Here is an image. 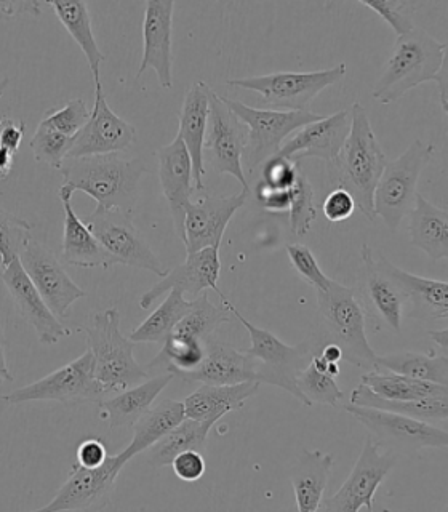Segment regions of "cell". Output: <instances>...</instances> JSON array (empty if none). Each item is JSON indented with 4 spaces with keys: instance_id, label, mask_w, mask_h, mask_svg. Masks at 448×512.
I'll use <instances>...</instances> for the list:
<instances>
[{
    "instance_id": "6da1fadb",
    "label": "cell",
    "mask_w": 448,
    "mask_h": 512,
    "mask_svg": "<svg viewBox=\"0 0 448 512\" xmlns=\"http://www.w3.org/2000/svg\"><path fill=\"white\" fill-rule=\"evenodd\" d=\"M447 48L420 28L397 37L394 53L373 87V98L381 104L396 103L418 85L436 82L447 114Z\"/></svg>"
},
{
    "instance_id": "7a4b0ae2",
    "label": "cell",
    "mask_w": 448,
    "mask_h": 512,
    "mask_svg": "<svg viewBox=\"0 0 448 512\" xmlns=\"http://www.w3.org/2000/svg\"><path fill=\"white\" fill-rule=\"evenodd\" d=\"M349 112L351 130L338 156L327 164L328 180L335 188L348 191L360 213L375 223L373 194L388 159L373 133L367 109L356 101Z\"/></svg>"
},
{
    "instance_id": "3957f363",
    "label": "cell",
    "mask_w": 448,
    "mask_h": 512,
    "mask_svg": "<svg viewBox=\"0 0 448 512\" xmlns=\"http://www.w3.org/2000/svg\"><path fill=\"white\" fill-rule=\"evenodd\" d=\"M60 170L63 184L74 192H85L96 200L98 207L132 212L146 165L141 159L101 154L64 160Z\"/></svg>"
},
{
    "instance_id": "277c9868",
    "label": "cell",
    "mask_w": 448,
    "mask_h": 512,
    "mask_svg": "<svg viewBox=\"0 0 448 512\" xmlns=\"http://www.w3.org/2000/svg\"><path fill=\"white\" fill-rule=\"evenodd\" d=\"M316 293L320 333L312 341L317 352L324 344L335 343L343 351V360L367 372L373 370L378 354L368 343L364 309L356 290L332 280L327 290Z\"/></svg>"
},
{
    "instance_id": "5b68a950",
    "label": "cell",
    "mask_w": 448,
    "mask_h": 512,
    "mask_svg": "<svg viewBox=\"0 0 448 512\" xmlns=\"http://www.w3.org/2000/svg\"><path fill=\"white\" fill-rule=\"evenodd\" d=\"M88 349L95 359V378L104 394H117L151 378L133 356V343L120 332L117 308L96 312L92 327L85 328Z\"/></svg>"
},
{
    "instance_id": "8992f818",
    "label": "cell",
    "mask_w": 448,
    "mask_h": 512,
    "mask_svg": "<svg viewBox=\"0 0 448 512\" xmlns=\"http://www.w3.org/2000/svg\"><path fill=\"white\" fill-rule=\"evenodd\" d=\"M221 301L232 316L247 328L250 335V348L245 352L256 362L258 383L272 384L282 388L288 394H292L296 400H300L301 404L306 405V400L296 386V375L311 362L312 356L317 354L314 341H304L298 346L285 344L274 333L245 319L228 298H223Z\"/></svg>"
},
{
    "instance_id": "52a82bcc",
    "label": "cell",
    "mask_w": 448,
    "mask_h": 512,
    "mask_svg": "<svg viewBox=\"0 0 448 512\" xmlns=\"http://www.w3.org/2000/svg\"><path fill=\"white\" fill-rule=\"evenodd\" d=\"M434 151V144L415 140L404 154L384 167L373 194V210L392 234L399 231L405 216L415 207L418 180L431 162Z\"/></svg>"
},
{
    "instance_id": "ba28073f",
    "label": "cell",
    "mask_w": 448,
    "mask_h": 512,
    "mask_svg": "<svg viewBox=\"0 0 448 512\" xmlns=\"http://www.w3.org/2000/svg\"><path fill=\"white\" fill-rule=\"evenodd\" d=\"M346 76V64L311 72H274L268 76L237 77L226 80L229 87L242 88L263 96L272 111H309L312 100Z\"/></svg>"
},
{
    "instance_id": "9c48e42d",
    "label": "cell",
    "mask_w": 448,
    "mask_h": 512,
    "mask_svg": "<svg viewBox=\"0 0 448 512\" xmlns=\"http://www.w3.org/2000/svg\"><path fill=\"white\" fill-rule=\"evenodd\" d=\"M224 104L239 117L248 128L247 148H245L242 165L248 172H255L256 167L276 156L288 136L298 132L304 125L312 124L322 119L316 112L311 111H272V109H258L221 96Z\"/></svg>"
},
{
    "instance_id": "30bf717a",
    "label": "cell",
    "mask_w": 448,
    "mask_h": 512,
    "mask_svg": "<svg viewBox=\"0 0 448 512\" xmlns=\"http://www.w3.org/2000/svg\"><path fill=\"white\" fill-rule=\"evenodd\" d=\"M82 220L116 264L146 269L160 279L167 276L170 269H167L159 256L152 252L148 242L136 229L132 212L122 208H103L96 205L95 210Z\"/></svg>"
},
{
    "instance_id": "8fae6325",
    "label": "cell",
    "mask_w": 448,
    "mask_h": 512,
    "mask_svg": "<svg viewBox=\"0 0 448 512\" xmlns=\"http://www.w3.org/2000/svg\"><path fill=\"white\" fill-rule=\"evenodd\" d=\"M106 394L95 378V359L90 349L79 359L58 368L36 383L15 389L8 394H0V400L18 405L36 400H55L64 405L100 404Z\"/></svg>"
},
{
    "instance_id": "7c38bea8",
    "label": "cell",
    "mask_w": 448,
    "mask_h": 512,
    "mask_svg": "<svg viewBox=\"0 0 448 512\" xmlns=\"http://www.w3.org/2000/svg\"><path fill=\"white\" fill-rule=\"evenodd\" d=\"M124 468L116 456H108L98 468H85L76 463L72 466L69 477L50 503L36 512L90 511L98 512L108 509L112 495L116 492L119 472Z\"/></svg>"
},
{
    "instance_id": "4fadbf2b",
    "label": "cell",
    "mask_w": 448,
    "mask_h": 512,
    "mask_svg": "<svg viewBox=\"0 0 448 512\" xmlns=\"http://www.w3.org/2000/svg\"><path fill=\"white\" fill-rule=\"evenodd\" d=\"M208 135L205 136V152L208 164L212 165L216 175H231L250 191L245 180L244 157L247 148L248 128L239 117L224 104L218 93H210V114H208Z\"/></svg>"
},
{
    "instance_id": "5bb4252c",
    "label": "cell",
    "mask_w": 448,
    "mask_h": 512,
    "mask_svg": "<svg viewBox=\"0 0 448 512\" xmlns=\"http://www.w3.org/2000/svg\"><path fill=\"white\" fill-rule=\"evenodd\" d=\"M344 410L364 424L376 439L399 452H418L421 448L428 447L444 450L448 447V432L437 428L436 424L359 405H344Z\"/></svg>"
},
{
    "instance_id": "9a60e30c",
    "label": "cell",
    "mask_w": 448,
    "mask_h": 512,
    "mask_svg": "<svg viewBox=\"0 0 448 512\" xmlns=\"http://www.w3.org/2000/svg\"><path fill=\"white\" fill-rule=\"evenodd\" d=\"M394 464V455L381 453L380 442L368 436L348 479L335 495L320 504V509L325 512H357L364 508L373 511L376 492Z\"/></svg>"
},
{
    "instance_id": "2e32d148",
    "label": "cell",
    "mask_w": 448,
    "mask_h": 512,
    "mask_svg": "<svg viewBox=\"0 0 448 512\" xmlns=\"http://www.w3.org/2000/svg\"><path fill=\"white\" fill-rule=\"evenodd\" d=\"M20 261L37 292L58 319H66L72 304L87 296L69 277L68 272L64 271L55 253L37 240H29L20 255Z\"/></svg>"
},
{
    "instance_id": "e0dca14e",
    "label": "cell",
    "mask_w": 448,
    "mask_h": 512,
    "mask_svg": "<svg viewBox=\"0 0 448 512\" xmlns=\"http://www.w3.org/2000/svg\"><path fill=\"white\" fill-rule=\"evenodd\" d=\"M135 141L136 128L128 124L127 120L120 119L116 112L109 108L101 80L95 82V103L90 112V119L72 138L68 159L119 154L127 151Z\"/></svg>"
},
{
    "instance_id": "ac0fdd59",
    "label": "cell",
    "mask_w": 448,
    "mask_h": 512,
    "mask_svg": "<svg viewBox=\"0 0 448 512\" xmlns=\"http://www.w3.org/2000/svg\"><path fill=\"white\" fill-rule=\"evenodd\" d=\"M250 191L237 192L232 196L215 197L200 194L191 200L184 218V247L186 253L199 252L208 247H220L224 232L232 216L247 202Z\"/></svg>"
},
{
    "instance_id": "d6986e66",
    "label": "cell",
    "mask_w": 448,
    "mask_h": 512,
    "mask_svg": "<svg viewBox=\"0 0 448 512\" xmlns=\"http://www.w3.org/2000/svg\"><path fill=\"white\" fill-rule=\"evenodd\" d=\"M173 0H149L144 7L143 58L136 79H140L148 69L156 72L160 87L170 90L173 87Z\"/></svg>"
},
{
    "instance_id": "ffe728a7",
    "label": "cell",
    "mask_w": 448,
    "mask_h": 512,
    "mask_svg": "<svg viewBox=\"0 0 448 512\" xmlns=\"http://www.w3.org/2000/svg\"><path fill=\"white\" fill-rule=\"evenodd\" d=\"M220 271V247H208L199 252L188 253L183 264L168 271L167 276L162 277L160 282L141 295L140 308H151L157 298L170 292L172 288L180 290L181 293H189L194 298L207 288H213L223 300L226 295L218 287Z\"/></svg>"
},
{
    "instance_id": "44dd1931",
    "label": "cell",
    "mask_w": 448,
    "mask_h": 512,
    "mask_svg": "<svg viewBox=\"0 0 448 512\" xmlns=\"http://www.w3.org/2000/svg\"><path fill=\"white\" fill-rule=\"evenodd\" d=\"M156 156L159 160L160 186L172 213L173 228L184 244V218L192 196L196 194L191 156L178 135L172 143L157 149Z\"/></svg>"
},
{
    "instance_id": "7402d4cb",
    "label": "cell",
    "mask_w": 448,
    "mask_h": 512,
    "mask_svg": "<svg viewBox=\"0 0 448 512\" xmlns=\"http://www.w3.org/2000/svg\"><path fill=\"white\" fill-rule=\"evenodd\" d=\"M351 130V112L338 111L332 116L304 125L288 138L277 152L279 156L300 164L303 159H322L332 162L343 148Z\"/></svg>"
},
{
    "instance_id": "603a6c76",
    "label": "cell",
    "mask_w": 448,
    "mask_h": 512,
    "mask_svg": "<svg viewBox=\"0 0 448 512\" xmlns=\"http://www.w3.org/2000/svg\"><path fill=\"white\" fill-rule=\"evenodd\" d=\"M2 280L16 309L36 330L40 343L44 346H53L64 336L71 335V330L61 324V320L53 314L44 298L37 292V288L24 271L20 258L8 264L2 272Z\"/></svg>"
},
{
    "instance_id": "cb8c5ba5",
    "label": "cell",
    "mask_w": 448,
    "mask_h": 512,
    "mask_svg": "<svg viewBox=\"0 0 448 512\" xmlns=\"http://www.w3.org/2000/svg\"><path fill=\"white\" fill-rule=\"evenodd\" d=\"M210 93L212 88L204 80H196L186 90L183 106H181L180 130L178 136L183 140L192 160V178H194V192L207 194L205 188V159L204 143L207 136L208 114H210Z\"/></svg>"
},
{
    "instance_id": "d4e9b609",
    "label": "cell",
    "mask_w": 448,
    "mask_h": 512,
    "mask_svg": "<svg viewBox=\"0 0 448 512\" xmlns=\"http://www.w3.org/2000/svg\"><path fill=\"white\" fill-rule=\"evenodd\" d=\"M184 383L237 384L258 381L256 362L247 352L237 351L231 344L210 336L205 340V359L202 364L178 376Z\"/></svg>"
},
{
    "instance_id": "484cf974",
    "label": "cell",
    "mask_w": 448,
    "mask_h": 512,
    "mask_svg": "<svg viewBox=\"0 0 448 512\" xmlns=\"http://www.w3.org/2000/svg\"><path fill=\"white\" fill-rule=\"evenodd\" d=\"M362 274H360V293L370 314L399 333L402 328V312L405 298L388 274L378 266L373 258L372 248L367 244L360 248Z\"/></svg>"
},
{
    "instance_id": "4316f807",
    "label": "cell",
    "mask_w": 448,
    "mask_h": 512,
    "mask_svg": "<svg viewBox=\"0 0 448 512\" xmlns=\"http://www.w3.org/2000/svg\"><path fill=\"white\" fill-rule=\"evenodd\" d=\"M64 210L63 261L77 268L109 269L116 264L109 253L101 247L84 220L72 208L74 191L66 184L58 191Z\"/></svg>"
},
{
    "instance_id": "83f0119b",
    "label": "cell",
    "mask_w": 448,
    "mask_h": 512,
    "mask_svg": "<svg viewBox=\"0 0 448 512\" xmlns=\"http://www.w3.org/2000/svg\"><path fill=\"white\" fill-rule=\"evenodd\" d=\"M389 279L399 287L405 303L410 301L413 311L410 317L421 320H445L448 317V284L445 280L415 276L392 264L388 258L376 260Z\"/></svg>"
},
{
    "instance_id": "f1b7e54d",
    "label": "cell",
    "mask_w": 448,
    "mask_h": 512,
    "mask_svg": "<svg viewBox=\"0 0 448 512\" xmlns=\"http://www.w3.org/2000/svg\"><path fill=\"white\" fill-rule=\"evenodd\" d=\"M258 381L237 384H200L196 391L184 399V415L197 421H218L229 412L244 407L250 397L260 389Z\"/></svg>"
},
{
    "instance_id": "f546056e",
    "label": "cell",
    "mask_w": 448,
    "mask_h": 512,
    "mask_svg": "<svg viewBox=\"0 0 448 512\" xmlns=\"http://www.w3.org/2000/svg\"><path fill=\"white\" fill-rule=\"evenodd\" d=\"M173 378L172 373H160L132 388L117 392L111 399L101 400L98 404L101 420L106 421L111 429L132 428L133 423L148 412Z\"/></svg>"
},
{
    "instance_id": "4dcf8cb0",
    "label": "cell",
    "mask_w": 448,
    "mask_h": 512,
    "mask_svg": "<svg viewBox=\"0 0 448 512\" xmlns=\"http://www.w3.org/2000/svg\"><path fill=\"white\" fill-rule=\"evenodd\" d=\"M332 455L319 450H303L295 463L290 479L295 493L296 509L300 512H316L324 500L328 477L332 471Z\"/></svg>"
},
{
    "instance_id": "1f68e13d",
    "label": "cell",
    "mask_w": 448,
    "mask_h": 512,
    "mask_svg": "<svg viewBox=\"0 0 448 512\" xmlns=\"http://www.w3.org/2000/svg\"><path fill=\"white\" fill-rule=\"evenodd\" d=\"M410 242L420 248L431 260H445L448 256V212L431 204L426 197L416 194L415 207L410 212Z\"/></svg>"
},
{
    "instance_id": "d6a6232c",
    "label": "cell",
    "mask_w": 448,
    "mask_h": 512,
    "mask_svg": "<svg viewBox=\"0 0 448 512\" xmlns=\"http://www.w3.org/2000/svg\"><path fill=\"white\" fill-rule=\"evenodd\" d=\"M184 418L186 415H184L183 402H178V400H164L156 408H149L148 412L133 423L132 442L125 450L117 453L120 463L125 466L136 455L149 450L152 445L167 436L175 426H178Z\"/></svg>"
},
{
    "instance_id": "836d02e7",
    "label": "cell",
    "mask_w": 448,
    "mask_h": 512,
    "mask_svg": "<svg viewBox=\"0 0 448 512\" xmlns=\"http://www.w3.org/2000/svg\"><path fill=\"white\" fill-rule=\"evenodd\" d=\"M351 404L359 407H372L384 412L408 416L424 423H445L448 420V397H431V399H386L360 383L352 389Z\"/></svg>"
},
{
    "instance_id": "e575fe53",
    "label": "cell",
    "mask_w": 448,
    "mask_h": 512,
    "mask_svg": "<svg viewBox=\"0 0 448 512\" xmlns=\"http://www.w3.org/2000/svg\"><path fill=\"white\" fill-rule=\"evenodd\" d=\"M216 423L184 418L178 426L149 448L148 463L152 468L170 466L173 458L188 450L207 452L208 434Z\"/></svg>"
},
{
    "instance_id": "d590c367",
    "label": "cell",
    "mask_w": 448,
    "mask_h": 512,
    "mask_svg": "<svg viewBox=\"0 0 448 512\" xmlns=\"http://www.w3.org/2000/svg\"><path fill=\"white\" fill-rule=\"evenodd\" d=\"M47 5L52 8L64 29L71 34L72 39L76 40V44L84 52L88 68L92 71L95 82H100L104 55L98 47L95 34H93L92 16L88 12V5L80 0L77 2H47Z\"/></svg>"
},
{
    "instance_id": "8d00e7d4",
    "label": "cell",
    "mask_w": 448,
    "mask_h": 512,
    "mask_svg": "<svg viewBox=\"0 0 448 512\" xmlns=\"http://www.w3.org/2000/svg\"><path fill=\"white\" fill-rule=\"evenodd\" d=\"M205 359V341L199 340L196 336L184 335V333L173 332L167 340L162 343V349L154 359L149 362L146 372L172 373L173 376L196 370L202 360Z\"/></svg>"
},
{
    "instance_id": "74e56055",
    "label": "cell",
    "mask_w": 448,
    "mask_h": 512,
    "mask_svg": "<svg viewBox=\"0 0 448 512\" xmlns=\"http://www.w3.org/2000/svg\"><path fill=\"white\" fill-rule=\"evenodd\" d=\"M373 370H386L397 375L408 376L415 380L431 381V383L448 386V359L445 354L436 352H396L389 356H376Z\"/></svg>"
},
{
    "instance_id": "f35d334b",
    "label": "cell",
    "mask_w": 448,
    "mask_h": 512,
    "mask_svg": "<svg viewBox=\"0 0 448 512\" xmlns=\"http://www.w3.org/2000/svg\"><path fill=\"white\" fill-rule=\"evenodd\" d=\"M360 383L386 399H431V397H448V386L415 380L408 376L386 372V370H368L360 376Z\"/></svg>"
},
{
    "instance_id": "ab89813d",
    "label": "cell",
    "mask_w": 448,
    "mask_h": 512,
    "mask_svg": "<svg viewBox=\"0 0 448 512\" xmlns=\"http://www.w3.org/2000/svg\"><path fill=\"white\" fill-rule=\"evenodd\" d=\"M191 301L184 298V293L172 288L159 308L144 320L140 327L130 333L133 343H164L172 335L176 325L188 314Z\"/></svg>"
},
{
    "instance_id": "60d3db41",
    "label": "cell",
    "mask_w": 448,
    "mask_h": 512,
    "mask_svg": "<svg viewBox=\"0 0 448 512\" xmlns=\"http://www.w3.org/2000/svg\"><path fill=\"white\" fill-rule=\"evenodd\" d=\"M232 320V314L224 304L215 306L207 293H200L191 301V309L173 332L196 336L199 340L205 341L213 336L221 325L229 324Z\"/></svg>"
},
{
    "instance_id": "b9f144b4",
    "label": "cell",
    "mask_w": 448,
    "mask_h": 512,
    "mask_svg": "<svg viewBox=\"0 0 448 512\" xmlns=\"http://www.w3.org/2000/svg\"><path fill=\"white\" fill-rule=\"evenodd\" d=\"M296 386L300 389L301 396L306 400V405L312 404L336 405L344 399L343 391L336 383L333 376L328 373L317 370L312 362L296 375Z\"/></svg>"
},
{
    "instance_id": "7bdbcfd3",
    "label": "cell",
    "mask_w": 448,
    "mask_h": 512,
    "mask_svg": "<svg viewBox=\"0 0 448 512\" xmlns=\"http://www.w3.org/2000/svg\"><path fill=\"white\" fill-rule=\"evenodd\" d=\"M31 239V223L0 207V264H2V268L5 269L8 264L18 260Z\"/></svg>"
},
{
    "instance_id": "ee69618b",
    "label": "cell",
    "mask_w": 448,
    "mask_h": 512,
    "mask_svg": "<svg viewBox=\"0 0 448 512\" xmlns=\"http://www.w3.org/2000/svg\"><path fill=\"white\" fill-rule=\"evenodd\" d=\"M29 146H31L32 154L37 162L60 170L64 160L68 159L72 138L56 132L53 128L39 124Z\"/></svg>"
},
{
    "instance_id": "f6af8a7d",
    "label": "cell",
    "mask_w": 448,
    "mask_h": 512,
    "mask_svg": "<svg viewBox=\"0 0 448 512\" xmlns=\"http://www.w3.org/2000/svg\"><path fill=\"white\" fill-rule=\"evenodd\" d=\"M288 213H290V231L293 236H306L316 221L317 208L314 205V191L311 183L303 172L298 173L295 186L292 188V205Z\"/></svg>"
},
{
    "instance_id": "bcb514c9",
    "label": "cell",
    "mask_w": 448,
    "mask_h": 512,
    "mask_svg": "<svg viewBox=\"0 0 448 512\" xmlns=\"http://www.w3.org/2000/svg\"><path fill=\"white\" fill-rule=\"evenodd\" d=\"M90 112L92 111L88 109L87 103L82 98H74L64 104L63 108L45 112L39 124L74 138L87 124Z\"/></svg>"
},
{
    "instance_id": "7dc6e473",
    "label": "cell",
    "mask_w": 448,
    "mask_h": 512,
    "mask_svg": "<svg viewBox=\"0 0 448 512\" xmlns=\"http://www.w3.org/2000/svg\"><path fill=\"white\" fill-rule=\"evenodd\" d=\"M360 5L370 8L376 15L381 16L389 28L396 32L397 37L405 36L412 31V12L415 4L405 0H360Z\"/></svg>"
},
{
    "instance_id": "c3c4849f",
    "label": "cell",
    "mask_w": 448,
    "mask_h": 512,
    "mask_svg": "<svg viewBox=\"0 0 448 512\" xmlns=\"http://www.w3.org/2000/svg\"><path fill=\"white\" fill-rule=\"evenodd\" d=\"M287 253L293 269L300 274L301 279L306 280L316 292L327 290L332 279L325 276L324 271L320 269V264L317 263V258L308 245L288 244Z\"/></svg>"
},
{
    "instance_id": "681fc988",
    "label": "cell",
    "mask_w": 448,
    "mask_h": 512,
    "mask_svg": "<svg viewBox=\"0 0 448 512\" xmlns=\"http://www.w3.org/2000/svg\"><path fill=\"white\" fill-rule=\"evenodd\" d=\"M298 165L292 160L285 157L272 156L266 160L261 170V180L264 184H268L271 188L282 189V191H290L295 186L298 173L301 172Z\"/></svg>"
},
{
    "instance_id": "f907efd6",
    "label": "cell",
    "mask_w": 448,
    "mask_h": 512,
    "mask_svg": "<svg viewBox=\"0 0 448 512\" xmlns=\"http://www.w3.org/2000/svg\"><path fill=\"white\" fill-rule=\"evenodd\" d=\"M354 212H356V202L348 191L340 188L333 189L322 205V213L332 223L349 220Z\"/></svg>"
},
{
    "instance_id": "816d5d0a",
    "label": "cell",
    "mask_w": 448,
    "mask_h": 512,
    "mask_svg": "<svg viewBox=\"0 0 448 512\" xmlns=\"http://www.w3.org/2000/svg\"><path fill=\"white\" fill-rule=\"evenodd\" d=\"M170 466H172L175 476L184 482H196V480L202 479L207 471L204 453L196 452V450H188V452L176 455Z\"/></svg>"
},
{
    "instance_id": "f5cc1de1",
    "label": "cell",
    "mask_w": 448,
    "mask_h": 512,
    "mask_svg": "<svg viewBox=\"0 0 448 512\" xmlns=\"http://www.w3.org/2000/svg\"><path fill=\"white\" fill-rule=\"evenodd\" d=\"M255 199L266 212L285 213L290 210V205H292V189L282 191V189L271 188L263 181H258L255 188Z\"/></svg>"
},
{
    "instance_id": "db71d44e",
    "label": "cell",
    "mask_w": 448,
    "mask_h": 512,
    "mask_svg": "<svg viewBox=\"0 0 448 512\" xmlns=\"http://www.w3.org/2000/svg\"><path fill=\"white\" fill-rule=\"evenodd\" d=\"M108 448L100 439H87L77 447V463L85 468H98L108 460Z\"/></svg>"
},
{
    "instance_id": "11a10c76",
    "label": "cell",
    "mask_w": 448,
    "mask_h": 512,
    "mask_svg": "<svg viewBox=\"0 0 448 512\" xmlns=\"http://www.w3.org/2000/svg\"><path fill=\"white\" fill-rule=\"evenodd\" d=\"M24 132L26 124L23 120H13L10 117L0 119V146L16 154L23 141Z\"/></svg>"
},
{
    "instance_id": "9f6ffc18",
    "label": "cell",
    "mask_w": 448,
    "mask_h": 512,
    "mask_svg": "<svg viewBox=\"0 0 448 512\" xmlns=\"http://www.w3.org/2000/svg\"><path fill=\"white\" fill-rule=\"evenodd\" d=\"M40 15V4L34 0H7L0 2V21L13 20L18 16H32L37 18Z\"/></svg>"
},
{
    "instance_id": "6f0895ef",
    "label": "cell",
    "mask_w": 448,
    "mask_h": 512,
    "mask_svg": "<svg viewBox=\"0 0 448 512\" xmlns=\"http://www.w3.org/2000/svg\"><path fill=\"white\" fill-rule=\"evenodd\" d=\"M13 165H15V154L0 146V180H7L13 172Z\"/></svg>"
},
{
    "instance_id": "680465c9",
    "label": "cell",
    "mask_w": 448,
    "mask_h": 512,
    "mask_svg": "<svg viewBox=\"0 0 448 512\" xmlns=\"http://www.w3.org/2000/svg\"><path fill=\"white\" fill-rule=\"evenodd\" d=\"M317 354H319L320 357H324L327 362H338V364H340V360H343V351H341L340 346L335 343L324 344Z\"/></svg>"
},
{
    "instance_id": "91938a15",
    "label": "cell",
    "mask_w": 448,
    "mask_h": 512,
    "mask_svg": "<svg viewBox=\"0 0 448 512\" xmlns=\"http://www.w3.org/2000/svg\"><path fill=\"white\" fill-rule=\"evenodd\" d=\"M0 373L4 375L5 381H13V375L8 370L7 357H5V340L2 325H0Z\"/></svg>"
},
{
    "instance_id": "94428289",
    "label": "cell",
    "mask_w": 448,
    "mask_h": 512,
    "mask_svg": "<svg viewBox=\"0 0 448 512\" xmlns=\"http://www.w3.org/2000/svg\"><path fill=\"white\" fill-rule=\"evenodd\" d=\"M429 336H431L432 340L436 341L439 344L440 348L447 349L448 344V330L444 328V330H440V332H429Z\"/></svg>"
},
{
    "instance_id": "6125c7cd",
    "label": "cell",
    "mask_w": 448,
    "mask_h": 512,
    "mask_svg": "<svg viewBox=\"0 0 448 512\" xmlns=\"http://www.w3.org/2000/svg\"><path fill=\"white\" fill-rule=\"evenodd\" d=\"M8 85H10V79H8V77H4V79L0 80V100H2V96L7 92Z\"/></svg>"
},
{
    "instance_id": "be15d7a7",
    "label": "cell",
    "mask_w": 448,
    "mask_h": 512,
    "mask_svg": "<svg viewBox=\"0 0 448 512\" xmlns=\"http://www.w3.org/2000/svg\"><path fill=\"white\" fill-rule=\"evenodd\" d=\"M0 381H4V375H2V373H0Z\"/></svg>"
}]
</instances>
